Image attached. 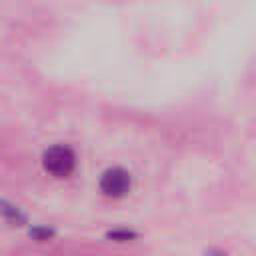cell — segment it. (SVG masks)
Here are the masks:
<instances>
[{
    "instance_id": "1",
    "label": "cell",
    "mask_w": 256,
    "mask_h": 256,
    "mask_svg": "<svg viewBox=\"0 0 256 256\" xmlns=\"http://www.w3.org/2000/svg\"><path fill=\"white\" fill-rule=\"evenodd\" d=\"M42 166L48 174L56 176V178H64L68 174H72L74 166H76V156L68 146H52L44 152L42 156Z\"/></svg>"
},
{
    "instance_id": "2",
    "label": "cell",
    "mask_w": 256,
    "mask_h": 256,
    "mask_svg": "<svg viewBox=\"0 0 256 256\" xmlns=\"http://www.w3.org/2000/svg\"><path fill=\"white\" fill-rule=\"evenodd\" d=\"M100 190L110 198H120L130 190V174L124 168H108L100 176Z\"/></svg>"
},
{
    "instance_id": "3",
    "label": "cell",
    "mask_w": 256,
    "mask_h": 256,
    "mask_svg": "<svg viewBox=\"0 0 256 256\" xmlns=\"http://www.w3.org/2000/svg\"><path fill=\"white\" fill-rule=\"evenodd\" d=\"M32 234H34L38 240H46V238H50V234H52V232H50L48 228H38V230H34Z\"/></svg>"
},
{
    "instance_id": "4",
    "label": "cell",
    "mask_w": 256,
    "mask_h": 256,
    "mask_svg": "<svg viewBox=\"0 0 256 256\" xmlns=\"http://www.w3.org/2000/svg\"><path fill=\"white\" fill-rule=\"evenodd\" d=\"M110 236H112V238H120V240H128L132 234H130V232H126V230H120V232H112Z\"/></svg>"
}]
</instances>
